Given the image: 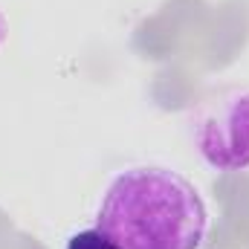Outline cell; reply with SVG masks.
<instances>
[{
    "instance_id": "6da1fadb",
    "label": "cell",
    "mask_w": 249,
    "mask_h": 249,
    "mask_svg": "<svg viewBox=\"0 0 249 249\" xmlns=\"http://www.w3.org/2000/svg\"><path fill=\"white\" fill-rule=\"evenodd\" d=\"M96 226L116 249H200L209 212L183 174L162 165H130L107 183Z\"/></svg>"
},
{
    "instance_id": "7a4b0ae2",
    "label": "cell",
    "mask_w": 249,
    "mask_h": 249,
    "mask_svg": "<svg viewBox=\"0 0 249 249\" xmlns=\"http://www.w3.org/2000/svg\"><path fill=\"white\" fill-rule=\"evenodd\" d=\"M194 145L203 162L220 174L249 168V90H229L209 102L194 122Z\"/></svg>"
},
{
    "instance_id": "3957f363",
    "label": "cell",
    "mask_w": 249,
    "mask_h": 249,
    "mask_svg": "<svg viewBox=\"0 0 249 249\" xmlns=\"http://www.w3.org/2000/svg\"><path fill=\"white\" fill-rule=\"evenodd\" d=\"M64 249H116V247H113V241L96 226V229H81V232L70 235Z\"/></svg>"
},
{
    "instance_id": "277c9868",
    "label": "cell",
    "mask_w": 249,
    "mask_h": 249,
    "mask_svg": "<svg viewBox=\"0 0 249 249\" xmlns=\"http://www.w3.org/2000/svg\"><path fill=\"white\" fill-rule=\"evenodd\" d=\"M6 38H9V20H6V15L0 12V47L6 44Z\"/></svg>"
}]
</instances>
